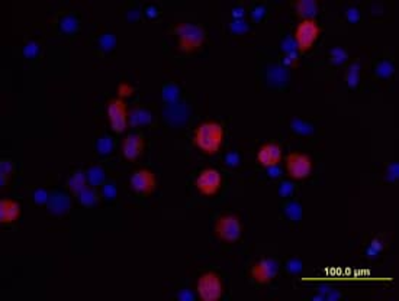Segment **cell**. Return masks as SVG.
Segmentation results:
<instances>
[{
    "instance_id": "7",
    "label": "cell",
    "mask_w": 399,
    "mask_h": 301,
    "mask_svg": "<svg viewBox=\"0 0 399 301\" xmlns=\"http://www.w3.org/2000/svg\"><path fill=\"white\" fill-rule=\"evenodd\" d=\"M106 110H108L109 123H110V128L113 129V132H124L128 124V112L124 98H112L108 103Z\"/></svg>"
},
{
    "instance_id": "8",
    "label": "cell",
    "mask_w": 399,
    "mask_h": 301,
    "mask_svg": "<svg viewBox=\"0 0 399 301\" xmlns=\"http://www.w3.org/2000/svg\"><path fill=\"white\" fill-rule=\"evenodd\" d=\"M221 183H222V177H221V172L218 169L205 168L203 171H200L195 184L202 194L214 195L218 193Z\"/></svg>"
},
{
    "instance_id": "17",
    "label": "cell",
    "mask_w": 399,
    "mask_h": 301,
    "mask_svg": "<svg viewBox=\"0 0 399 301\" xmlns=\"http://www.w3.org/2000/svg\"><path fill=\"white\" fill-rule=\"evenodd\" d=\"M293 8L296 10V13L302 18V20H305V19H315V16L318 15V3L314 2V0L295 2Z\"/></svg>"
},
{
    "instance_id": "32",
    "label": "cell",
    "mask_w": 399,
    "mask_h": 301,
    "mask_svg": "<svg viewBox=\"0 0 399 301\" xmlns=\"http://www.w3.org/2000/svg\"><path fill=\"white\" fill-rule=\"evenodd\" d=\"M100 195L103 198H108V200H115L116 195H118V188L115 186V183L106 181L103 186H100Z\"/></svg>"
},
{
    "instance_id": "36",
    "label": "cell",
    "mask_w": 399,
    "mask_h": 301,
    "mask_svg": "<svg viewBox=\"0 0 399 301\" xmlns=\"http://www.w3.org/2000/svg\"><path fill=\"white\" fill-rule=\"evenodd\" d=\"M281 49L285 54L290 53H298V46H296V42L292 36H286L283 41H281Z\"/></svg>"
},
{
    "instance_id": "16",
    "label": "cell",
    "mask_w": 399,
    "mask_h": 301,
    "mask_svg": "<svg viewBox=\"0 0 399 301\" xmlns=\"http://www.w3.org/2000/svg\"><path fill=\"white\" fill-rule=\"evenodd\" d=\"M57 25H58V29L60 32H63L65 35H73L79 31L80 28V22L76 15L73 13H63L60 15V18L57 20Z\"/></svg>"
},
{
    "instance_id": "22",
    "label": "cell",
    "mask_w": 399,
    "mask_h": 301,
    "mask_svg": "<svg viewBox=\"0 0 399 301\" xmlns=\"http://www.w3.org/2000/svg\"><path fill=\"white\" fill-rule=\"evenodd\" d=\"M67 186H68V190L72 191L73 194H79L84 187L89 186V184H87V180H86V172H83V171L73 172L70 178H68V181H67Z\"/></svg>"
},
{
    "instance_id": "35",
    "label": "cell",
    "mask_w": 399,
    "mask_h": 301,
    "mask_svg": "<svg viewBox=\"0 0 399 301\" xmlns=\"http://www.w3.org/2000/svg\"><path fill=\"white\" fill-rule=\"evenodd\" d=\"M285 266H286V271H288V272L296 275V274H299L300 271H302L303 264H302V261H300V259L293 258V259H289V261L286 262V265Z\"/></svg>"
},
{
    "instance_id": "40",
    "label": "cell",
    "mask_w": 399,
    "mask_h": 301,
    "mask_svg": "<svg viewBox=\"0 0 399 301\" xmlns=\"http://www.w3.org/2000/svg\"><path fill=\"white\" fill-rule=\"evenodd\" d=\"M225 164L228 167H238L240 165V155L237 152H228L225 155Z\"/></svg>"
},
{
    "instance_id": "44",
    "label": "cell",
    "mask_w": 399,
    "mask_h": 301,
    "mask_svg": "<svg viewBox=\"0 0 399 301\" xmlns=\"http://www.w3.org/2000/svg\"><path fill=\"white\" fill-rule=\"evenodd\" d=\"M118 91H119V97L122 98V97H125V96H129V94H132V91H134V89L131 87V86H128V84H121L118 87Z\"/></svg>"
},
{
    "instance_id": "34",
    "label": "cell",
    "mask_w": 399,
    "mask_h": 301,
    "mask_svg": "<svg viewBox=\"0 0 399 301\" xmlns=\"http://www.w3.org/2000/svg\"><path fill=\"white\" fill-rule=\"evenodd\" d=\"M231 31L232 32H236V34H244L248 31V23H247V20L244 18L243 19H232V22H231Z\"/></svg>"
},
{
    "instance_id": "19",
    "label": "cell",
    "mask_w": 399,
    "mask_h": 301,
    "mask_svg": "<svg viewBox=\"0 0 399 301\" xmlns=\"http://www.w3.org/2000/svg\"><path fill=\"white\" fill-rule=\"evenodd\" d=\"M151 120H153L151 113L147 109H143V107H135V109H132L128 113V124L135 126V128L136 126L151 123Z\"/></svg>"
},
{
    "instance_id": "28",
    "label": "cell",
    "mask_w": 399,
    "mask_h": 301,
    "mask_svg": "<svg viewBox=\"0 0 399 301\" xmlns=\"http://www.w3.org/2000/svg\"><path fill=\"white\" fill-rule=\"evenodd\" d=\"M12 171H13V164L9 158H3L0 161V184H2V187L6 186L8 178L10 177Z\"/></svg>"
},
{
    "instance_id": "23",
    "label": "cell",
    "mask_w": 399,
    "mask_h": 301,
    "mask_svg": "<svg viewBox=\"0 0 399 301\" xmlns=\"http://www.w3.org/2000/svg\"><path fill=\"white\" fill-rule=\"evenodd\" d=\"M360 72H362V67H360V62L359 61H353L347 67L345 81H347V86L350 89H354V87L359 86V83H360Z\"/></svg>"
},
{
    "instance_id": "1",
    "label": "cell",
    "mask_w": 399,
    "mask_h": 301,
    "mask_svg": "<svg viewBox=\"0 0 399 301\" xmlns=\"http://www.w3.org/2000/svg\"><path fill=\"white\" fill-rule=\"evenodd\" d=\"M224 139V128L222 124L212 120H206L200 123L193 133V142L195 145L203 150L205 154H217L221 143Z\"/></svg>"
},
{
    "instance_id": "15",
    "label": "cell",
    "mask_w": 399,
    "mask_h": 301,
    "mask_svg": "<svg viewBox=\"0 0 399 301\" xmlns=\"http://www.w3.org/2000/svg\"><path fill=\"white\" fill-rule=\"evenodd\" d=\"M20 214V206L13 200L5 198L0 202V221L3 224H9L15 221Z\"/></svg>"
},
{
    "instance_id": "42",
    "label": "cell",
    "mask_w": 399,
    "mask_h": 301,
    "mask_svg": "<svg viewBox=\"0 0 399 301\" xmlns=\"http://www.w3.org/2000/svg\"><path fill=\"white\" fill-rule=\"evenodd\" d=\"M298 60H299V53L285 54L283 64H285V65H296V64H298Z\"/></svg>"
},
{
    "instance_id": "14",
    "label": "cell",
    "mask_w": 399,
    "mask_h": 301,
    "mask_svg": "<svg viewBox=\"0 0 399 301\" xmlns=\"http://www.w3.org/2000/svg\"><path fill=\"white\" fill-rule=\"evenodd\" d=\"M70 206H72L70 197L64 194V193H60V191H53L50 195L48 203H46L48 212L53 213V214H64V213L68 212Z\"/></svg>"
},
{
    "instance_id": "41",
    "label": "cell",
    "mask_w": 399,
    "mask_h": 301,
    "mask_svg": "<svg viewBox=\"0 0 399 301\" xmlns=\"http://www.w3.org/2000/svg\"><path fill=\"white\" fill-rule=\"evenodd\" d=\"M399 167L396 164H390L388 169H386V180L388 181H396L398 180Z\"/></svg>"
},
{
    "instance_id": "21",
    "label": "cell",
    "mask_w": 399,
    "mask_h": 301,
    "mask_svg": "<svg viewBox=\"0 0 399 301\" xmlns=\"http://www.w3.org/2000/svg\"><path fill=\"white\" fill-rule=\"evenodd\" d=\"M86 180L87 184L91 187H100L106 183V169L102 165H91L90 168L86 171Z\"/></svg>"
},
{
    "instance_id": "20",
    "label": "cell",
    "mask_w": 399,
    "mask_h": 301,
    "mask_svg": "<svg viewBox=\"0 0 399 301\" xmlns=\"http://www.w3.org/2000/svg\"><path fill=\"white\" fill-rule=\"evenodd\" d=\"M267 77H269L270 84L280 87V86H285L289 80V71L283 65H272L269 68Z\"/></svg>"
},
{
    "instance_id": "26",
    "label": "cell",
    "mask_w": 399,
    "mask_h": 301,
    "mask_svg": "<svg viewBox=\"0 0 399 301\" xmlns=\"http://www.w3.org/2000/svg\"><path fill=\"white\" fill-rule=\"evenodd\" d=\"M98 45H99L100 53H110L116 45V36L113 35L112 32H105L98 38Z\"/></svg>"
},
{
    "instance_id": "10",
    "label": "cell",
    "mask_w": 399,
    "mask_h": 301,
    "mask_svg": "<svg viewBox=\"0 0 399 301\" xmlns=\"http://www.w3.org/2000/svg\"><path fill=\"white\" fill-rule=\"evenodd\" d=\"M131 187L132 190L138 193V194H150L153 190L155 188V184H157V180H155V175L153 174V171L150 169H136L135 172L131 175Z\"/></svg>"
},
{
    "instance_id": "27",
    "label": "cell",
    "mask_w": 399,
    "mask_h": 301,
    "mask_svg": "<svg viewBox=\"0 0 399 301\" xmlns=\"http://www.w3.org/2000/svg\"><path fill=\"white\" fill-rule=\"evenodd\" d=\"M113 146H115L113 139H112L110 136H108V135L100 136L99 139L96 141V150H98V154L102 155V157L110 155L112 150H113Z\"/></svg>"
},
{
    "instance_id": "25",
    "label": "cell",
    "mask_w": 399,
    "mask_h": 301,
    "mask_svg": "<svg viewBox=\"0 0 399 301\" xmlns=\"http://www.w3.org/2000/svg\"><path fill=\"white\" fill-rule=\"evenodd\" d=\"M180 98V89L174 83H167L163 86V100L167 105L177 103Z\"/></svg>"
},
{
    "instance_id": "5",
    "label": "cell",
    "mask_w": 399,
    "mask_h": 301,
    "mask_svg": "<svg viewBox=\"0 0 399 301\" xmlns=\"http://www.w3.org/2000/svg\"><path fill=\"white\" fill-rule=\"evenodd\" d=\"M215 233L221 240L237 242L243 235L241 221L234 214H224L215 223Z\"/></svg>"
},
{
    "instance_id": "47",
    "label": "cell",
    "mask_w": 399,
    "mask_h": 301,
    "mask_svg": "<svg viewBox=\"0 0 399 301\" xmlns=\"http://www.w3.org/2000/svg\"><path fill=\"white\" fill-rule=\"evenodd\" d=\"M245 9L243 6H238V8H234L232 9V18L234 19H243L244 18Z\"/></svg>"
},
{
    "instance_id": "33",
    "label": "cell",
    "mask_w": 399,
    "mask_h": 301,
    "mask_svg": "<svg viewBox=\"0 0 399 301\" xmlns=\"http://www.w3.org/2000/svg\"><path fill=\"white\" fill-rule=\"evenodd\" d=\"M50 195H51V193L45 188H36L34 194H32V198L36 204H45L46 206L48 200H50Z\"/></svg>"
},
{
    "instance_id": "18",
    "label": "cell",
    "mask_w": 399,
    "mask_h": 301,
    "mask_svg": "<svg viewBox=\"0 0 399 301\" xmlns=\"http://www.w3.org/2000/svg\"><path fill=\"white\" fill-rule=\"evenodd\" d=\"M76 197H77V200L80 202V204L86 206V207H93V206H96V204L100 202V198H102L99 190H98L96 187H91V186L84 187L82 191L76 195Z\"/></svg>"
},
{
    "instance_id": "38",
    "label": "cell",
    "mask_w": 399,
    "mask_h": 301,
    "mask_svg": "<svg viewBox=\"0 0 399 301\" xmlns=\"http://www.w3.org/2000/svg\"><path fill=\"white\" fill-rule=\"evenodd\" d=\"M266 6L264 5H257V6H254L253 10H251V18H253V20H255V22H260L262 19L266 16Z\"/></svg>"
},
{
    "instance_id": "24",
    "label": "cell",
    "mask_w": 399,
    "mask_h": 301,
    "mask_svg": "<svg viewBox=\"0 0 399 301\" xmlns=\"http://www.w3.org/2000/svg\"><path fill=\"white\" fill-rule=\"evenodd\" d=\"M283 212H285V216L292 221H299L302 219V214H303L302 206L298 202H293V200L283 204Z\"/></svg>"
},
{
    "instance_id": "30",
    "label": "cell",
    "mask_w": 399,
    "mask_h": 301,
    "mask_svg": "<svg viewBox=\"0 0 399 301\" xmlns=\"http://www.w3.org/2000/svg\"><path fill=\"white\" fill-rule=\"evenodd\" d=\"M347 60H348V54H347L344 48L336 46V48H333V49L330 51V61L333 62V64L341 65V64H344Z\"/></svg>"
},
{
    "instance_id": "45",
    "label": "cell",
    "mask_w": 399,
    "mask_h": 301,
    "mask_svg": "<svg viewBox=\"0 0 399 301\" xmlns=\"http://www.w3.org/2000/svg\"><path fill=\"white\" fill-rule=\"evenodd\" d=\"M267 172H269V177L279 178L281 174V169H280V167H279V164H277V165L269 167V168H267Z\"/></svg>"
},
{
    "instance_id": "46",
    "label": "cell",
    "mask_w": 399,
    "mask_h": 301,
    "mask_svg": "<svg viewBox=\"0 0 399 301\" xmlns=\"http://www.w3.org/2000/svg\"><path fill=\"white\" fill-rule=\"evenodd\" d=\"M145 16H148V18H157L158 16V9L155 8V6H147L144 9Z\"/></svg>"
},
{
    "instance_id": "12",
    "label": "cell",
    "mask_w": 399,
    "mask_h": 301,
    "mask_svg": "<svg viewBox=\"0 0 399 301\" xmlns=\"http://www.w3.org/2000/svg\"><path fill=\"white\" fill-rule=\"evenodd\" d=\"M144 150V136L141 133H129L122 142V154L127 160H136Z\"/></svg>"
},
{
    "instance_id": "43",
    "label": "cell",
    "mask_w": 399,
    "mask_h": 301,
    "mask_svg": "<svg viewBox=\"0 0 399 301\" xmlns=\"http://www.w3.org/2000/svg\"><path fill=\"white\" fill-rule=\"evenodd\" d=\"M345 16H347V19L350 22H357L360 19V12H359L357 8H348L347 12H345Z\"/></svg>"
},
{
    "instance_id": "37",
    "label": "cell",
    "mask_w": 399,
    "mask_h": 301,
    "mask_svg": "<svg viewBox=\"0 0 399 301\" xmlns=\"http://www.w3.org/2000/svg\"><path fill=\"white\" fill-rule=\"evenodd\" d=\"M38 53H39V44H36L34 41L28 42L24 48V54H25L27 58H35Z\"/></svg>"
},
{
    "instance_id": "11",
    "label": "cell",
    "mask_w": 399,
    "mask_h": 301,
    "mask_svg": "<svg viewBox=\"0 0 399 301\" xmlns=\"http://www.w3.org/2000/svg\"><path fill=\"white\" fill-rule=\"evenodd\" d=\"M281 160V148L279 143L269 142L264 143L263 146L257 152V161L264 168H269L273 165H277Z\"/></svg>"
},
{
    "instance_id": "13",
    "label": "cell",
    "mask_w": 399,
    "mask_h": 301,
    "mask_svg": "<svg viewBox=\"0 0 399 301\" xmlns=\"http://www.w3.org/2000/svg\"><path fill=\"white\" fill-rule=\"evenodd\" d=\"M187 116H189V110L180 102L167 105L166 110H164V119L174 126H180V124L184 123L187 120Z\"/></svg>"
},
{
    "instance_id": "3",
    "label": "cell",
    "mask_w": 399,
    "mask_h": 301,
    "mask_svg": "<svg viewBox=\"0 0 399 301\" xmlns=\"http://www.w3.org/2000/svg\"><path fill=\"white\" fill-rule=\"evenodd\" d=\"M319 32H321V29H319V25H318L315 19L300 20V23H298V27L295 29V34H293V39H295L296 46H298V53H308L311 46L318 39Z\"/></svg>"
},
{
    "instance_id": "4",
    "label": "cell",
    "mask_w": 399,
    "mask_h": 301,
    "mask_svg": "<svg viewBox=\"0 0 399 301\" xmlns=\"http://www.w3.org/2000/svg\"><path fill=\"white\" fill-rule=\"evenodd\" d=\"M196 292L202 300L215 301L222 297L224 292V285L222 280L217 272H205L199 277L198 284H196Z\"/></svg>"
},
{
    "instance_id": "29",
    "label": "cell",
    "mask_w": 399,
    "mask_h": 301,
    "mask_svg": "<svg viewBox=\"0 0 399 301\" xmlns=\"http://www.w3.org/2000/svg\"><path fill=\"white\" fill-rule=\"evenodd\" d=\"M393 64L389 60H382L376 64V76L381 79H388L393 74Z\"/></svg>"
},
{
    "instance_id": "31",
    "label": "cell",
    "mask_w": 399,
    "mask_h": 301,
    "mask_svg": "<svg viewBox=\"0 0 399 301\" xmlns=\"http://www.w3.org/2000/svg\"><path fill=\"white\" fill-rule=\"evenodd\" d=\"M290 126L295 132L299 133V135H311L314 132V126L308 122H305V120H302V119H293L290 122Z\"/></svg>"
},
{
    "instance_id": "2",
    "label": "cell",
    "mask_w": 399,
    "mask_h": 301,
    "mask_svg": "<svg viewBox=\"0 0 399 301\" xmlns=\"http://www.w3.org/2000/svg\"><path fill=\"white\" fill-rule=\"evenodd\" d=\"M174 34L177 35L179 48L183 53H193L196 51L206 39V31L202 25L183 22L173 28Z\"/></svg>"
},
{
    "instance_id": "9",
    "label": "cell",
    "mask_w": 399,
    "mask_h": 301,
    "mask_svg": "<svg viewBox=\"0 0 399 301\" xmlns=\"http://www.w3.org/2000/svg\"><path fill=\"white\" fill-rule=\"evenodd\" d=\"M277 272H279V264L274 259L264 258L253 265L251 278L257 284H269L276 278Z\"/></svg>"
},
{
    "instance_id": "6",
    "label": "cell",
    "mask_w": 399,
    "mask_h": 301,
    "mask_svg": "<svg viewBox=\"0 0 399 301\" xmlns=\"http://www.w3.org/2000/svg\"><path fill=\"white\" fill-rule=\"evenodd\" d=\"M312 161L308 155L293 152L286 157V172L293 180H303L311 175Z\"/></svg>"
},
{
    "instance_id": "39",
    "label": "cell",
    "mask_w": 399,
    "mask_h": 301,
    "mask_svg": "<svg viewBox=\"0 0 399 301\" xmlns=\"http://www.w3.org/2000/svg\"><path fill=\"white\" fill-rule=\"evenodd\" d=\"M293 191H295V186L290 181H283L279 187V193H280L281 197H290L293 194Z\"/></svg>"
}]
</instances>
